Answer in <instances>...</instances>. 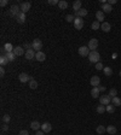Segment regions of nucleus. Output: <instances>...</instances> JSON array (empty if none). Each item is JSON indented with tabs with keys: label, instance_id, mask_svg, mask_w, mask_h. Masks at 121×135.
<instances>
[{
	"label": "nucleus",
	"instance_id": "obj_23",
	"mask_svg": "<svg viewBox=\"0 0 121 135\" xmlns=\"http://www.w3.org/2000/svg\"><path fill=\"white\" fill-rule=\"evenodd\" d=\"M91 95L96 99V98H99V89H98V87H93L92 91H91Z\"/></svg>",
	"mask_w": 121,
	"mask_h": 135
},
{
	"label": "nucleus",
	"instance_id": "obj_31",
	"mask_svg": "<svg viewBox=\"0 0 121 135\" xmlns=\"http://www.w3.org/2000/svg\"><path fill=\"white\" fill-rule=\"evenodd\" d=\"M96 111L98 112V113H104V112L107 111V110H105V105H102V104H99V105L97 106Z\"/></svg>",
	"mask_w": 121,
	"mask_h": 135
},
{
	"label": "nucleus",
	"instance_id": "obj_10",
	"mask_svg": "<svg viewBox=\"0 0 121 135\" xmlns=\"http://www.w3.org/2000/svg\"><path fill=\"white\" fill-rule=\"evenodd\" d=\"M30 6H32V5H30V3H28V1H24V3H22V4L20 5V8H21V11L25 13V12H28L29 10H30Z\"/></svg>",
	"mask_w": 121,
	"mask_h": 135
},
{
	"label": "nucleus",
	"instance_id": "obj_18",
	"mask_svg": "<svg viewBox=\"0 0 121 135\" xmlns=\"http://www.w3.org/2000/svg\"><path fill=\"white\" fill-rule=\"evenodd\" d=\"M86 15H87V10H86V8H80L79 11L75 12V17H81V18H82V17H85Z\"/></svg>",
	"mask_w": 121,
	"mask_h": 135
},
{
	"label": "nucleus",
	"instance_id": "obj_48",
	"mask_svg": "<svg viewBox=\"0 0 121 135\" xmlns=\"http://www.w3.org/2000/svg\"><path fill=\"white\" fill-rule=\"evenodd\" d=\"M116 57H117V54H116V53H113V56H111V58H113V59H116Z\"/></svg>",
	"mask_w": 121,
	"mask_h": 135
},
{
	"label": "nucleus",
	"instance_id": "obj_30",
	"mask_svg": "<svg viewBox=\"0 0 121 135\" xmlns=\"http://www.w3.org/2000/svg\"><path fill=\"white\" fill-rule=\"evenodd\" d=\"M29 88H30V89H36V88H38V82H36L34 79H32L29 81Z\"/></svg>",
	"mask_w": 121,
	"mask_h": 135
},
{
	"label": "nucleus",
	"instance_id": "obj_1",
	"mask_svg": "<svg viewBox=\"0 0 121 135\" xmlns=\"http://www.w3.org/2000/svg\"><path fill=\"white\" fill-rule=\"evenodd\" d=\"M89 60L91 62V63H99V60H101V54L98 53L97 51H91L89 54Z\"/></svg>",
	"mask_w": 121,
	"mask_h": 135
},
{
	"label": "nucleus",
	"instance_id": "obj_26",
	"mask_svg": "<svg viewBox=\"0 0 121 135\" xmlns=\"http://www.w3.org/2000/svg\"><path fill=\"white\" fill-rule=\"evenodd\" d=\"M111 103H113L114 106H121V99L119 97H114L111 98Z\"/></svg>",
	"mask_w": 121,
	"mask_h": 135
},
{
	"label": "nucleus",
	"instance_id": "obj_41",
	"mask_svg": "<svg viewBox=\"0 0 121 135\" xmlns=\"http://www.w3.org/2000/svg\"><path fill=\"white\" fill-rule=\"evenodd\" d=\"M1 130H3V131L8 130V126H7V123H4L3 126H1Z\"/></svg>",
	"mask_w": 121,
	"mask_h": 135
},
{
	"label": "nucleus",
	"instance_id": "obj_28",
	"mask_svg": "<svg viewBox=\"0 0 121 135\" xmlns=\"http://www.w3.org/2000/svg\"><path fill=\"white\" fill-rule=\"evenodd\" d=\"M13 48L15 47H13L11 44H8V42L4 45V51H6V53H8V52H13Z\"/></svg>",
	"mask_w": 121,
	"mask_h": 135
},
{
	"label": "nucleus",
	"instance_id": "obj_35",
	"mask_svg": "<svg viewBox=\"0 0 121 135\" xmlns=\"http://www.w3.org/2000/svg\"><path fill=\"white\" fill-rule=\"evenodd\" d=\"M8 63V60H7V58L5 56H1L0 57V64H1V66H4V65H6V64Z\"/></svg>",
	"mask_w": 121,
	"mask_h": 135
},
{
	"label": "nucleus",
	"instance_id": "obj_24",
	"mask_svg": "<svg viewBox=\"0 0 121 135\" xmlns=\"http://www.w3.org/2000/svg\"><path fill=\"white\" fill-rule=\"evenodd\" d=\"M5 57L7 58L8 62H13V60L16 59V54H15L13 52H8V53H6V54H5Z\"/></svg>",
	"mask_w": 121,
	"mask_h": 135
},
{
	"label": "nucleus",
	"instance_id": "obj_11",
	"mask_svg": "<svg viewBox=\"0 0 121 135\" xmlns=\"http://www.w3.org/2000/svg\"><path fill=\"white\" fill-rule=\"evenodd\" d=\"M13 53L16 54V57H17V56H23V54H25V53H24L23 46H16V47L13 48Z\"/></svg>",
	"mask_w": 121,
	"mask_h": 135
},
{
	"label": "nucleus",
	"instance_id": "obj_33",
	"mask_svg": "<svg viewBox=\"0 0 121 135\" xmlns=\"http://www.w3.org/2000/svg\"><path fill=\"white\" fill-rule=\"evenodd\" d=\"M91 28L93 29V30H97V29L101 28V23L98 22V21H94L92 24H91Z\"/></svg>",
	"mask_w": 121,
	"mask_h": 135
},
{
	"label": "nucleus",
	"instance_id": "obj_8",
	"mask_svg": "<svg viewBox=\"0 0 121 135\" xmlns=\"http://www.w3.org/2000/svg\"><path fill=\"white\" fill-rule=\"evenodd\" d=\"M20 6H17V5H12L11 7H10V15H11V16H13V17H16L17 15H18V13H20Z\"/></svg>",
	"mask_w": 121,
	"mask_h": 135
},
{
	"label": "nucleus",
	"instance_id": "obj_43",
	"mask_svg": "<svg viewBox=\"0 0 121 135\" xmlns=\"http://www.w3.org/2000/svg\"><path fill=\"white\" fill-rule=\"evenodd\" d=\"M4 75H5V69L4 68H0V76L4 77Z\"/></svg>",
	"mask_w": 121,
	"mask_h": 135
},
{
	"label": "nucleus",
	"instance_id": "obj_5",
	"mask_svg": "<svg viewBox=\"0 0 121 135\" xmlns=\"http://www.w3.org/2000/svg\"><path fill=\"white\" fill-rule=\"evenodd\" d=\"M87 47L90 48V51H96V48L98 47V40H97V39H91L89 41Z\"/></svg>",
	"mask_w": 121,
	"mask_h": 135
},
{
	"label": "nucleus",
	"instance_id": "obj_47",
	"mask_svg": "<svg viewBox=\"0 0 121 135\" xmlns=\"http://www.w3.org/2000/svg\"><path fill=\"white\" fill-rule=\"evenodd\" d=\"M35 135H45V133H44V131H42V130H38V131H36V133H35Z\"/></svg>",
	"mask_w": 121,
	"mask_h": 135
},
{
	"label": "nucleus",
	"instance_id": "obj_39",
	"mask_svg": "<svg viewBox=\"0 0 121 135\" xmlns=\"http://www.w3.org/2000/svg\"><path fill=\"white\" fill-rule=\"evenodd\" d=\"M47 3L50 5H58V4H59V1H58V0H48Z\"/></svg>",
	"mask_w": 121,
	"mask_h": 135
},
{
	"label": "nucleus",
	"instance_id": "obj_12",
	"mask_svg": "<svg viewBox=\"0 0 121 135\" xmlns=\"http://www.w3.org/2000/svg\"><path fill=\"white\" fill-rule=\"evenodd\" d=\"M41 130L44 131V133H50V131L52 130V126L48 123V122H45L44 124H41Z\"/></svg>",
	"mask_w": 121,
	"mask_h": 135
},
{
	"label": "nucleus",
	"instance_id": "obj_38",
	"mask_svg": "<svg viewBox=\"0 0 121 135\" xmlns=\"http://www.w3.org/2000/svg\"><path fill=\"white\" fill-rule=\"evenodd\" d=\"M96 69H97V70H103V69H104V66H103V64L99 62V63L96 64Z\"/></svg>",
	"mask_w": 121,
	"mask_h": 135
},
{
	"label": "nucleus",
	"instance_id": "obj_25",
	"mask_svg": "<svg viewBox=\"0 0 121 135\" xmlns=\"http://www.w3.org/2000/svg\"><path fill=\"white\" fill-rule=\"evenodd\" d=\"M105 131H107V128H105L104 126H98V127L96 128V133L97 134H99V135L104 134Z\"/></svg>",
	"mask_w": 121,
	"mask_h": 135
},
{
	"label": "nucleus",
	"instance_id": "obj_19",
	"mask_svg": "<svg viewBox=\"0 0 121 135\" xmlns=\"http://www.w3.org/2000/svg\"><path fill=\"white\" fill-rule=\"evenodd\" d=\"M81 6H82V3H81L80 0H76V1L73 3V10H75V12L79 11L80 8H82Z\"/></svg>",
	"mask_w": 121,
	"mask_h": 135
},
{
	"label": "nucleus",
	"instance_id": "obj_29",
	"mask_svg": "<svg viewBox=\"0 0 121 135\" xmlns=\"http://www.w3.org/2000/svg\"><path fill=\"white\" fill-rule=\"evenodd\" d=\"M103 71H104V75L108 76V77L113 75V70H111V68L110 66H105L104 69H103Z\"/></svg>",
	"mask_w": 121,
	"mask_h": 135
},
{
	"label": "nucleus",
	"instance_id": "obj_37",
	"mask_svg": "<svg viewBox=\"0 0 121 135\" xmlns=\"http://www.w3.org/2000/svg\"><path fill=\"white\" fill-rule=\"evenodd\" d=\"M10 119H11V117H10L8 115H4V116H3V122H4V123H8V122H10Z\"/></svg>",
	"mask_w": 121,
	"mask_h": 135
},
{
	"label": "nucleus",
	"instance_id": "obj_44",
	"mask_svg": "<svg viewBox=\"0 0 121 135\" xmlns=\"http://www.w3.org/2000/svg\"><path fill=\"white\" fill-rule=\"evenodd\" d=\"M18 135H29V134L27 130H21L20 133H18Z\"/></svg>",
	"mask_w": 121,
	"mask_h": 135
},
{
	"label": "nucleus",
	"instance_id": "obj_49",
	"mask_svg": "<svg viewBox=\"0 0 121 135\" xmlns=\"http://www.w3.org/2000/svg\"><path fill=\"white\" fill-rule=\"evenodd\" d=\"M119 75H120V77H121V70H120V72H119Z\"/></svg>",
	"mask_w": 121,
	"mask_h": 135
},
{
	"label": "nucleus",
	"instance_id": "obj_22",
	"mask_svg": "<svg viewBox=\"0 0 121 135\" xmlns=\"http://www.w3.org/2000/svg\"><path fill=\"white\" fill-rule=\"evenodd\" d=\"M30 128H32L33 130L38 131V129H39V128H41V124L39 123L38 121H33L32 123H30Z\"/></svg>",
	"mask_w": 121,
	"mask_h": 135
},
{
	"label": "nucleus",
	"instance_id": "obj_14",
	"mask_svg": "<svg viewBox=\"0 0 121 135\" xmlns=\"http://www.w3.org/2000/svg\"><path fill=\"white\" fill-rule=\"evenodd\" d=\"M35 59L38 60V62H44L45 59H46V54H45L44 52H36L35 54Z\"/></svg>",
	"mask_w": 121,
	"mask_h": 135
},
{
	"label": "nucleus",
	"instance_id": "obj_32",
	"mask_svg": "<svg viewBox=\"0 0 121 135\" xmlns=\"http://www.w3.org/2000/svg\"><path fill=\"white\" fill-rule=\"evenodd\" d=\"M105 110H107V112H109V113H113V112L115 111V106H114L113 104H109V105L105 106Z\"/></svg>",
	"mask_w": 121,
	"mask_h": 135
},
{
	"label": "nucleus",
	"instance_id": "obj_21",
	"mask_svg": "<svg viewBox=\"0 0 121 135\" xmlns=\"http://www.w3.org/2000/svg\"><path fill=\"white\" fill-rule=\"evenodd\" d=\"M116 127L115 126H108L107 127V133H109L110 135H115L116 134Z\"/></svg>",
	"mask_w": 121,
	"mask_h": 135
},
{
	"label": "nucleus",
	"instance_id": "obj_36",
	"mask_svg": "<svg viewBox=\"0 0 121 135\" xmlns=\"http://www.w3.org/2000/svg\"><path fill=\"white\" fill-rule=\"evenodd\" d=\"M74 20H75V16H73V15H67V16H65V21L69 22V23H70V22H74Z\"/></svg>",
	"mask_w": 121,
	"mask_h": 135
},
{
	"label": "nucleus",
	"instance_id": "obj_46",
	"mask_svg": "<svg viewBox=\"0 0 121 135\" xmlns=\"http://www.w3.org/2000/svg\"><path fill=\"white\" fill-rule=\"evenodd\" d=\"M116 3H117L116 0H109V3H108V4H109V5H115Z\"/></svg>",
	"mask_w": 121,
	"mask_h": 135
},
{
	"label": "nucleus",
	"instance_id": "obj_9",
	"mask_svg": "<svg viewBox=\"0 0 121 135\" xmlns=\"http://www.w3.org/2000/svg\"><path fill=\"white\" fill-rule=\"evenodd\" d=\"M90 83H91L92 87H98L99 83H101V79H99L98 76H92L91 80H90Z\"/></svg>",
	"mask_w": 121,
	"mask_h": 135
},
{
	"label": "nucleus",
	"instance_id": "obj_27",
	"mask_svg": "<svg viewBox=\"0 0 121 135\" xmlns=\"http://www.w3.org/2000/svg\"><path fill=\"white\" fill-rule=\"evenodd\" d=\"M58 7L60 10H65V8L68 7V3L65 1V0H59V4H58Z\"/></svg>",
	"mask_w": 121,
	"mask_h": 135
},
{
	"label": "nucleus",
	"instance_id": "obj_40",
	"mask_svg": "<svg viewBox=\"0 0 121 135\" xmlns=\"http://www.w3.org/2000/svg\"><path fill=\"white\" fill-rule=\"evenodd\" d=\"M23 48H25V50H30V48H33V47H32V44H28V42H24Z\"/></svg>",
	"mask_w": 121,
	"mask_h": 135
},
{
	"label": "nucleus",
	"instance_id": "obj_7",
	"mask_svg": "<svg viewBox=\"0 0 121 135\" xmlns=\"http://www.w3.org/2000/svg\"><path fill=\"white\" fill-rule=\"evenodd\" d=\"M18 80H20L22 83H25V82H29V81L32 80V77H30L29 75H27V74L22 72V74H20V75H18Z\"/></svg>",
	"mask_w": 121,
	"mask_h": 135
},
{
	"label": "nucleus",
	"instance_id": "obj_15",
	"mask_svg": "<svg viewBox=\"0 0 121 135\" xmlns=\"http://www.w3.org/2000/svg\"><path fill=\"white\" fill-rule=\"evenodd\" d=\"M16 20H17V22H18V23H21V24L24 23V22H25V13L21 11L20 13L16 16Z\"/></svg>",
	"mask_w": 121,
	"mask_h": 135
},
{
	"label": "nucleus",
	"instance_id": "obj_4",
	"mask_svg": "<svg viewBox=\"0 0 121 135\" xmlns=\"http://www.w3.org/2000/svg\"><path fill=\"white\" fill-rule=\"evenodd\" d=\"M90 48L87 47V46H81V47H79V54H80L81 57H89L90 54Z\"/></svg>",
	"mask_w": 121,
	"mask_h": 135
},
{
	"label": "nucleus",
	"instance_id": "obj_34",
	"mask_svg": "<svg viewBox=\"0 0 121 135\" xmlns=\"http://www.w3.org/2000/svg\"><path fill=\"white\" fill-rule=\"evenodd\" d=\"M117 95V91L115 89V88H110L109 89V97L110 98H114V97H116Z\"/></svg>",
	"mask_w": 121,
	"mask_h": 135
},
{
	"label": "nucleus",
	"instance_id": "obj_2",
	"mask_svg": "<svg viewBox=\"0 0 121 135\" xmlns=\"http://www.w3.org/2000/svg\"><path fill=\"white\" fill-rule=\"evenodd\" d=\"M32 47L34 51L36 52H40L41 48H42V41H41L40 39H34L32 42Z\"/></svg>",
	"mask_w": 121,
	"mask_h": 135
},
{
	"label": "nucleus",
	"instance_id": "obj_16",
	"mask_svg": "<svg viewBox=\"0 0 121 135\" xmlns=\"http://www.w3.org/2000/svg\"><path fill=\"white\" fill-rule=\"evenodd\" d=\"M101 29L104 33H109L110 32V29H111V25H110L108 22H103V23L101 24Z\"/></svg>",
	"mask_w": 121,
	"mask_h": 135
},
{
	"label": "nucleus",
	"instance_id": "obj_13",
	"mask_svg": "<svg viewBox=\"0 0 121 135\" xmlns=\"http://www.w3.org/2000/svg\"><path fill=\"white\" fill-rule=\"evenodd\" d=\"M35 51H34V50H33V48H30V50H27V52H25V54H24V56H25V58H27V59H33V58H35Z\"/></svg>",
	"mask_w": 121,
	"mask_h": 135
},
{
	"label": "nucleus",
	"instance_id": "obj_42",
	"mask_svg": "<svg viewBox=\"0 0 121 135\" xmlns=\"http://www.w3.org/2000/svg\"><path fill=\"white\" fill-rule=\"evenodd\" d=\"M6 5H7V0H1V1H0V6H1V7H4Z\"/></svg>",
	"mask_w": 121,
	"mask_h": 135
},
{
	"label": "nucleus",
	"instance_id": "obj_3",
	"mask_svg": "<svg viewBox=\"0 0 121 135\" xmlns=\"http://www.w3.org/2000/svg\"><path fill=\"white\" fill-rule=\"evenodd\" d=\"M73 23H74V28L77 29V30L84 28V20L81 17H75V20H74Z\"/></svg>",
	"mask_w": 121,
	"mask_h": 135
},
{
	"label": "nucleus",
	"instance_id": "obj_6",
	"mask_svg": "<svg viewBox=\"0 0 121 135\" xmlns=\"http://www.w3.org/2000/svg\"><path fill=\"white\" fill-rule=\"evenodd\" d=\"M99 101H101V104L102 105H109V104L111 103V98L109 95H102V97H99Z\"/></svg>",
	"mask_w": 121,
	"mask_h": 135
},
{
	"label": "nucleus",
	"instance_id": "obj_45",
	"mask_svg": "<svg viewBox=\"0 0 121 135\" xmlns=\"http://www.w3.org/2000/svg\"><path fill=\"white\" fill-rule=\"evenodd\" d=\"M98 89H99V92H104L105 89H107V87H104V86H99V87H98Z\"/></svg>",
	"mask_w": 121,
	"mask_h": 135
},
{
	"label": "nucleus",
	"instance_id": "obj_17",
	"mask_svg": "<svg viewBox=\"0 0 121 135\" xmlns=\"http://www.w3.org/2000/svg\"><path fill=\"white\" fill-rule=\"evenodd\" d=\"M111 10H113V7H111V5L107 4V3L102 5V11L104 12V13H110V12H111Z\"/></svg>",
	"mask_w": 121,
	"mask_h": 135
},
{
	"label": "nucleus",
	"instance_id": "obj_20",
	"mask_svg": "<svg viewBox=\"0 0 121 135\" xmlns=\"http://www.w3.org/2000/svg\"><path fill=\"white\" fill-rule=\"evenodd\" d=\"M96 18L97 21L101 23V22H104V12L103 11H97L96 12Z\"/></svg>",
	"mask_w": 121,
	"mask_h": 135
}]
</instances>
